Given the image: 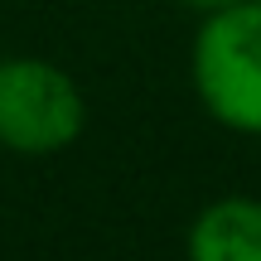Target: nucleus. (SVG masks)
<instances>
[{
    "mask_svg": "<svg viewBox=\"0 0 261 261\" xmlns=\"http://www.w3.org/2000/svg\"><path fill=\"white\" fill-rule=\"evenodd\" d=\"M194 87L213 121L261 136V0L208 10L194 39Z\"/></svg>",
    "mask_w": 261,
    "mask_h": 261,
    "instance_id": "obj_1",
    "label": "nucleus"
},
{
    "mask_svg": "<svg viewBox=\"0 0 261 261\" xmlns=\"http://www.w3.org/2000/svg\"><path fill=\"white\" fill-rule=\"evenodd\" d=\"M77 83L48 58H0V145L15 155H58L83 136Z\"/></svg>",
    "mask_w": 261,
    "mask_h": 261,
    "instance_id": "obj_2",
    "label": "nucleus"
},
{
    "mask_svg": "<svg viewBox=\"0 0 261 261\" xmlns=\"http://www.w3.org/2000/svg\"><path fill=\"white\" fill-rule=\"evenodd\" d=\"M194 261H261V203L256 198H218L189 227Z\"/></svg>",
    "mask_w": 261,
    "mask_h": 261,
    "instance_id": "obj_3",
    "label": "nucleus"
},
{
    "mask_svg": "<svg viewBox=\"0 0 261 261\" xmlns=\"http://www.w3.org/2000/svg\"><path fill=\"white\" fill-rule=\"evenodd\" d=\"M179 5H194V10L208 15V10H223V5H232V0H179Z\"/></svg>",
    "mask_w": 261,
    "mask_h": 261,
    "instance_id": "obj_4",
    "label": "nucleus"
}]
</instances>
